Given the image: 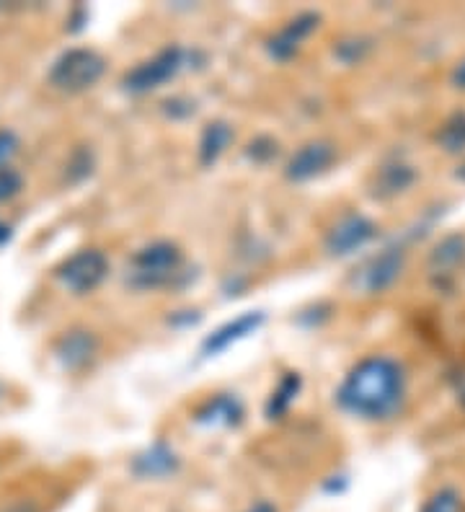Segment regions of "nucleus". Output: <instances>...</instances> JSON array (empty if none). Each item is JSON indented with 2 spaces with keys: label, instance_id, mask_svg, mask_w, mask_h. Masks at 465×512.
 <instances>
[{
  "label": "nucleus",
  "instance_id": "1",
  "mask_svg": "<svg viewBox=\"0 0 465 512\" xmlns=\"http://www.w3.org/2000/svg\"><path fill=\"white\" fill-rule=\"evenodd\" d=\"M336 401L344 412L367 422L393 419L406 404V373L393 357L370 355L349 370Z\"/></svg>",
  "mask_w": 465,
  "mask_h": 512
},
{
  "label": "nucleus",
  "instance_id": "2",
  "mask_svg": "<svg viewBox=\"0 0 465 512\" xmlns=\"http://www.w3.org/2000/svg\"><path fill=\"white\" fill-rule=\"evenodd\" d=\"M184 269V254L171 241H155L130 259L127 285L135 290H161L174 285Z\"/></svg>",
  "mask_w": 465,
  "mask_h": 512
},
{
  "label": "nucleus",
  "instance_id": "3",
  "mask_svg": "<svg viewBox=\"0 0 465 512\" xmlns=\"http://www.w3.org/2000/svg\"><path fill=\"white\" fill-rule=\"evenodd\" d=\"M104 70L106 60L99 52L88 47H73L52 63L47 81L62 94H83L101 81Z\"/></svg>",
  "mask_w": 465,
  "mask_h": 512
},
{
  "label": "nucleus",
  "instance_id": "4",
  "mask_svg": "<svg viewBox=\"0 0 465 512\" xmlns=\"http://www.w3.org/2000/svg\"><path fill=\"white\" fill-rule=\"evenodd\" d=\"M57 282L73 295H88L109 277V259L99 249H81L57 267Z\"/></svg>",
  "mask_w": 465,
  "mask_h": 512
},
{
  "label": "nucleus",
  "instance_id": "5",
  "mask_svg": "<svg viewBox=\"0 0 465 512\" xmlns=\"http://www.w3.org/2000/svg\"><path fill=\"white\" fill-rule=\"evenodd\" d=\"M186 50L181 47H166V50L155 52L150 60L140 63L137 68H132L130 73L124 75V88L130 94H150L155 88H161L163 83L174 81L176 75L184 70L186 65Z\"/></svg>",
  "mask_w": 465,
  "mask_h": 512
},
{
  "label": "nucleus",
  "instance_id": "6",
  "mask_svg": "<svg viewBox=\"0 0 465 512\" xmlns=\"http://www.w3.org/2000/svg\"><path fill=\"white\" fill-rule=\"evenodd\" d=\"M334 161V145L326 143V140H313V143L303 145V148L292 153L285 166V174L290 182H310V179L326 174L334 166Z\"/></svg>",
  "mask_w": 465,
  "mask_h": 512
},
{
  "label": "nucleus",
  "instance_id": "7",
  "mask_svg": "<svg viewBox=\"0 0 465 512\" xmlns=\"http://www.w3.org/2000/svg\"><path fill=\"white\" fill-rule=\"evenodd\" d=\"M375 236V223L365 215H344L326 236V251L331 256H349L367 246Z\"/></svg>",
  "mask_w": 465,
  "mask_h": 512
},
{
  "label": "nucleus",
  "instance_id": "8",
  "mask_svg": "<svg viewBox=\"0 0 465 512\" xmlns=\"http://www.w3.org/2000/svg\"><path fill=\"white\" fill-rule=\"evenodd\" d=\"M403 262H406L403 249H396V246H393V249H385L383 254L375 256V259L365 267V272H362V290H367V293H383V290L391 288L393 282L401 277Z\"/></svg>",
  "mask_w": 465,
  "mask_h": 512
},
{
  "label": "nucleus",
  "instance_id": "9",
  "mask_svg": "<svg viewBox=\"0 0 465 512\" xmlns=\"http://www.w3.org/2000/svg\"><path fill=\"white\" fill-rule=\"evenodd\" d=\"M264 321H267V316L261 311L243 313L236 321H228V324H223L220 329L212 331L210 337L205 339V344H202V352H205V355H220V352L228 350L230 344L241 342L248 334L259 331Z\"/></svg>",
  "mask_w": 465,
  "mask_h": 512
},
{
  "label": "nucleus",
  "instance_id": "10",
  "mask_svg": "<svg viewBox=\"0 0 465 512\" xmlns=\"http://www.w3.org/2000/svg\"><path fill=\"white\" fill-rule=\"evenodd\" d=\"M316 26V13H300L298 19H292L290 24H285V29H279V32L269 39V55H272L274 60H290V57L300 50V44L316 32Z\"/></svg>",
  "mask_w": 465,
  "mask_h": 512
},
{
  "label": "nucleus",
  "instance_id": "11",
  "mask_svg": "<svg viewBox=\"0 0 465 512\" xmlns=\"http://www.w3.org/2000/svg\"><path fill=\"white\" fill-rule=\"evenodd\" d=\"M416 171L411 169L409 163H385L375 171V179H372V197L378 200H393L398 194H403L406 189L414 184Z\"/></svg>",
  "mask_w": 465,
  "mask_h": 512
},
{
  "label": "nucleus",
  "instance_id": "12",
  "mask_svg": "<svg viewBox=\"0 0 465 512\" xmlns=\"http://www.w3.org/2000/svg\"><path fill=\"white\" fill-rule=\"evenodd\" d=\"M176 469H179V456L163 443H155L132 461V471L140 479H166L176 474Z\"/></svg>",
  "mask_w": 465,
  "mask_h": 512
},
{
  "label": "nucleus",
  "instance_id": "13",
  "mask_svg": "<svg viewBox=\"0 0 465 512\" xmlns=\"http://www.w3.org/2000/svg\"><path fill=\"white\" fill-rule=\"evenodd\" d=\"M96 347H99V342H96V337H93L91 331L75 329V331H68V334L57 342L55 352L65 368L78 370L83 368V365L91 363V357L96 355Z\"/></svg>",
  "mask_w": 465,
  "mask_h": 512
},
{
  "label": "nucleus",
  "instance_id": "14",
  "mask_svg": "<svg viewBox=\"0 0 465 512\" xmlns=\"http://www.w3.org/2000/svg\"><path fill=\"white\" fill-rule=\"evenodd\" d=\"M241 417H243L241 401L233 399V396L228 394L212 396L207 404L199 406V412H197V422L207 427H233L241 422Z\"/></svg>",
  "mask_w": 465,
  "mask_h": 512
},
{
  "label": "nucleus",
  "instance_id": "15",
  "mask_svg": "<svg viewBox=\"0 0 465 512\" xmlns=\"http://www.w3.org/2000/svg\"><path fill=\"white\" fill-rule=\"evenodd\" d=\"M465 256V238L463 236H447L445 241L434 246L432 256H429V275L442 277L450 275Z\"/></svg>",
  "mask_w": 465,
  "mask_h": 512
},
{
  "label": "nucleus",
  "instance_id": "16",
  "mask_svg": "<svg viewBox=\"0 0 465 512\" xmlns=\"http://www.w3.org/2000/svg\"><path fill=\"white\" fill-rule=\"evenodd\" d=\"M230 140H233V130H230L228 122H212V125H207L205 132H202V140H199V163L212 166L228 150Z\"/></svg>",
  "mask_w": 465,
  "mask_h": 512
},
{
  "label": "nucleus",
  "instance_id": "17",
  "mask_svg": "<svg viewBox=\"0 0 465 512\" xmlns=\"http://www.w3.org/2000/svg\"><path fill=\"white\" fill-rule=\"evenodd\" d=\"M419 512H465V497L455 487H440L422 502Z\"/></svg>",
  "mask_w": 465,
  "mask_h": 512
},
{
  "label": "nucleus",
  "instance_id": "18",
  "mask_svg": "<svg viewBox=\"0 0 465 512\" xmlns=\"http://www.w3.org/2000/svg\"><path fill=\"white\" fill-rule=\"evenodd\" d=\"M300 391V375L298 373H290L285 375L282 381H279L277 391L272 394V399H269V417H279V414H285L287 409H290V404L295 401V396H298Z\"/></svg>",
  "mask_w": 465,
  "mask_h": 512
},
{
  "label": "nucleus",
  "instance_id": "19",
  "mask_svg": "<svg viewBox=\"0 0 465 512\" xmlns=\"http://www.w3.org/2000/svg\"><path fill=\"white\" fill-rule=\"evenodd\" d=\"M437 143L447 150V153H460L465 150V112L455 114L442 125L437 132Z\"/></svg>",
  "mask_w": 465,
  "mask_h": 512
},
{
  "label": "nucleus",
  "instance_id": "20",
  "mask_svg": "<svg viewBox=\"0 0 465 512\" xmlns=\"http://www.w3.org/2000/svg\"><path fill=\"white\" fill-rule=\"evenodd\" d=\"M21 189H24V176L19 171L13 169H3L0 171V205L3 202H11L13 197H19Z\"/></svg>",
  "mask_w": 465,
  "mask_h": 512
},
{
  "label": "nucleus",
  "instance_id": "21",
  "mask_svg": "<svg viewBox=\"0 0 465 512\" xmlns=\"http://www.w3.org/2000/svg\"><path fill=\"white\" fill-rule=\"evenodd\" d=\"M21 140L13 130H0V171L11 169L13 158L19 156Z\"/></svg>",
  "mask_w": 465,
  "mask_h": 512
},
{
  "label": "nucleus",
  "instance_id": "22",
  "mask_svg": "<svg viewBox=\"0 0 465 512\" xmlns=\"http://www.w3.org/2000/svg\"><path fill=\"white\" fill-rule=\"evenodd\" d=\"M0 512H39L37 502H31V500H19V502H13V505L3 507Z\"/></svg>",
  "mask_w": 465,
  "mask_h": 512
},
{
  "label": "nucleus",
  "instance_id": "23",
  "mask_svg": "<svg viewBox=\"0 0 465 512\" xmlns=\"http://www.w3.org/2000/svg\"><path fill=\"white\" fill-rule=\"evenodd\" d=\"M450 81H453L455 88H460V91H465V57L460 60L458 65H455L453 75H450Z\"/></svg>",
  "mask_w": 465,
  "mask_h": 512
},
{
  "label": "nucleus",
  "instance_id": "24",
  "mask_svg": "<svg viewBox=\"0 0 465 512\" xmlns=\"http://www.w3.org/2000/svg\"><path fill=\"white\" fill-rule=\"evenodd\" d=\"M241 512H279V507L274 505V502H269V500H256V502H251V505H248L246 510H241Z\"/></svg>",
  "mask_w": 465,
  "mask_h": 512
},
{
  "label": "nucleus",
  "instance_id": "25",
  "mask_svg": "<svg viewBox=\"0 0 465 512\" xmlns=\"http://www.w3.org/2000/svg\"><path fill=\"white\" fill-rule=\"evenodd\" d=\"M8 238H11V225L3 223V220H0V246L6 244Z\"/></svg>",
  "mask_w": 465,
  "mask_h": 512
},
{
  "label": "nucleus",
  "instance_id": "26",
  "mask_svg": "<svg viewBox=\"0 0 465 512\" xmlns=\"http://www.w3.org/2000/svg\"><path fill=\"white\" fill-rule=\"evenodd\" d=\"M460 401H463V406H465V383L460 386Z\"/></svg>",
  "mask_w": 465,
  "mask_h": 512
}]
</instances>
